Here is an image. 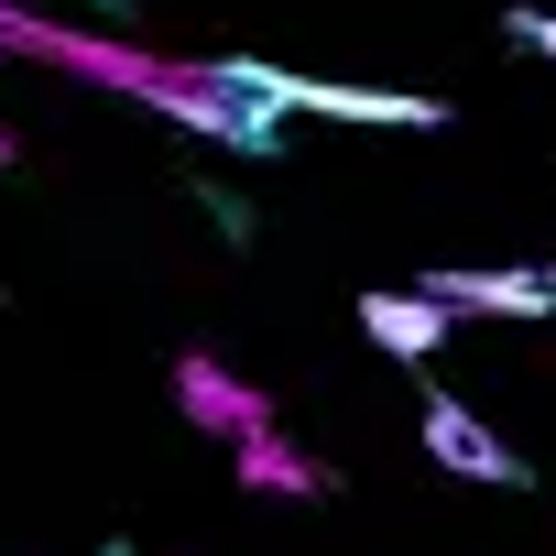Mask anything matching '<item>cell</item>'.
Listing matches in <instances>:
<instances>
[{
  "instance_id": "obj_5",
  "label": "cell",
  "mask_w": 556,
  "mask_h": 556,
  "mask_svg": "<svg viewBox=\"0 0 556 556\" xmlns=\"http://www.w3.org/2000/svg\"><path fill=\"white\" fill-rule=\"evenodd\" d=\"M240 480H262V491H317V469H295L273 437H251V447H240Z\"/></svg>"
},
{
  "instance_id": "obj_3",
  "label": "cell",
  "mask_w": 556,
  "mask_h": 556,
  "mask_svg": "<svg viewBox=\"0 0 556 556\" xmlns=\"http://www.w3.org/2000/svg\"><path fill=\"white\" fill-rule=\"evenodd\" d=\"M447 328H458V317H447V306H426V295H393V285H382V295H361V339H371L382 361H404V371H426V361L447 350Z\"/></svg>"
},
{
  "instance_id": "obj_4",
  "label": "cell",
  "mask_w": 556,
  "mask_h": 556,
  "mask_svg": "<svg viewBox=\"0 0 556 556\" xmlns=\"http://www.w3.org/2000/svg\"><path fill=\"white\" fill-rule=\"evenodd\" d=\"M285 110H328V121H371V131H437V121H447L437 99H404V88H328V77H295Z\"/></svg>"
},
{
  "instance_id": "obj_2",
  "label": "cell",
  "mask_w": 556,
  "mask_h": 556,
  "mask_svg": "<svg viewBox=\"0 0 556 556\" xmlns=\"http://www.w3.org/2000/svg\"><path fill=\"white\" fill-rule=\"evenodd\" d=\"M415 295L447 317H556V273H426Z\"/></svg>"
},
{
  "instance_id": "obj_1",
  "label": "cell",
  "mask_w": 556,
  "mask_h": 556,
  "mask_svg": "<svg viewBox=\"0 0 556 556\" xmlns=\"http://www.w3.org/2000/svg\"><path fill=\"white\" fill-rule=\"evenodd\" d=\"M415 437H426V458L447 469V480H480V491H523V458L469 415V404H447V393H426L415 404Z\"/></svg>"
},
{
  "instance_id": "obj_6",
  "label": "cell",
  "mask_w": 556,
  "mask_h": 556,
  "mask_svg": "<svg viewBox=\"0 0 556 556\" xmlns=\"http://www.w3.org/2000/svg\"><path fill=\"white\" fill-rule=\"evenodd\" d=\"M502 45H523V55L556 66V12H534V0H523V12H502Z\"/></svg>"
}]
</instances>
